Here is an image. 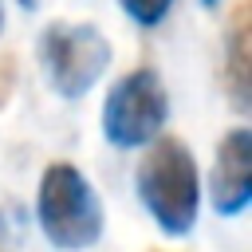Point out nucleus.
Here are the masks:
<instances>
[{"instance_id": "obj_1", "label": "nucleus", "mask_w": 252, "mask_h": 252, "mask_svg": "<svg viewBox=\"0 0 252 252\" xmlns=\"http://www.w3.org/2000/svg\"><path fill=\"white\" fill-rule=\"evenodd\" d=\"M134 185H138L142 209L154 217V224L165 236H189L193 232L197 209H201V177H197L193 150L181 138L158 134L150 142L146 158L138 161Z\"/></svg>"}, {"instance_id": "obj_2", "label": "nucleus", "mask_w": 252, "mask_h": 252, "mask_svg": "<svg viewBox=\"0 0 252 252\" xmlns=\"http://www.w3.org/2000/svg\"><path fill=\"white\" fill-rule=\"evenodd\" d=\"M35 224L47 236V244L59 252H83L98 244L106 228V213L94 185L71 161H51L43 169L35 193Z\"/></svg>"}, {"instance_id": "obj_3", "label": "nucleus", "mask_w": 252, "mask_h": 252, "mask_svg": "<svg viewBox=\"0 0 252 252\" xmlns=\"http://www.w3.org/2000/svg\"><path fill=\"white\" fill-rule=\"evenodd\" d=\"M110 39L94 28V24H67V20H55L43 28L39 35V63H43V75L51 83L55 94L63 98H83L98 79L102 71L110 67Z\"/></svg>"}, {"instance_id": "obj_4", "label": "nucleus", "mask_w": 252, "mask_h": 252, "mask_svg": "<svg viewBox=\"0 0 252 252\" xmlns=\"http://www.w3.org/2000/svg\"><path fill=\"white\" fill-rule=\"evenodd\" d=\"M169 118V94L154 67L126 71L102 102V138L114 150L150 146Z\"/></svg>"}, {"instance_id": "obj_5", "label": "nucleus", "mask_w": 252, "mask_h": 252, "mask_svg": "<svg viewBox=\"0 0 252 252\" xmlns=\"http://www.w3.org/2000/svg\"><path fill=\"white\" fill-rule=\"evenodd\" d=\"M209 197L220 217H240L252 205V130L236 126L220 138L209 169Z\"/></svg>"}, {"instance_id": "obj_6", "label": "nucleus", "mask_w": 252, "mask_h": 252, "mask_svg": "<svg viewBox=\"0 0 252 252\" xmlns=\"http://www.w3.org/2000/svg\"><path fill=\"white\" fill-rule=\"evenodd\" d=\"M224 87L236 110H248L252 94V4L236 0L224 32Z\"/></svg>"}, {"instance_id": "obj_7", "label": "nucleus", "mask_w": 252, "mask_h": 252, "mask_svg": "<svg viewBox=\"0 0 252 252\" xmlns=\"http://www.w3.org/2000/svg\"><path fill=\"white\" fill-rule=\"evenodd\" d=\"M118 4L138 28H158L173 8V0H118Z\"/></svg>"}, {"instance_id": "obj_8", "label": "nucleus", "mask_w": 252, "mask_h": 252, "mask_svg": "<svg viewBox=\"0 0 252 252\" xmlns=\"http://www.w3.org/2000/svg\"><path fill=\"white\" fill-rule=\"evenodd\" d=\"M201 4H205V8H217V4H220V0H201Z\"/></svg>"}, {"instance_id": "obj_9", "label": "nucleus", "mask_w": 252, "mask_h": 252, "mask_svg": "<svg viewBox=\"0 0 252 252\" xmlns=\"http://www.w3.org/2000/svg\"><path fill=\"white\" fill-rule=\"evenodd\" d=\"M20 4H24V8H35V0H20Z\"/></svg>"}, {"instance_id": "obj_10", "label": "nucleus", "mask_w": 252, "mask_h": 252, "mask_svg": "<svg viewBox=\"0 0 252 252\" xmlns=\"http://www.w3.org/2000/svg\"><path fill=\"white\" fill-rule=\"evenodd\" d=\"M0 32H4V4H0Z\"/></svg>"}]
</instances>
